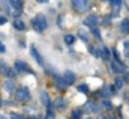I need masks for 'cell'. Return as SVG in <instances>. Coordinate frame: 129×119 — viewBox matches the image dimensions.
Returning <instances> with one entry per match:
<instances>
[{
    "mask_svg": "<svg viewBox=\"0 0 129 119\" xmlns=\"http://www.w3.org/2000/svg\"><path fill=\"white\" fill-rule=\"evenodd\" d=\"M80 116H81V112L77 109V110H74V112H72V116H71V119H81Z\"/></svg>",
    "mask_w": 129,
    "mask_h": 119,
    "instance_id": "obj_20",
    "label": "cell"
},
{
    "mask_svg": "<svg viewBox=\"0 0 129 119\" xmlns=\"http://www.w3.org/2000/svg\"><path fill=\"white\" fill-rule=\"evenodd\" d=\"M0 119H6V118H5V116H3V115H0Z\"/></svg>",
    "mask_w": 129,
    "mask_h": 119,
    "instance_id": "obj_33",
    "label": "cell"
},
{
    "mask_svg": "<svg viewBox=\"0 0 129 119\" xmlns=\"http://www.w3.org/2000/svg\"><path fill=\"white\" fill-rule=\"evenodd\" d=\"M5 23H6V17H2L0 15V26H3Z\"/></svg>",
    "mask_w": 129,
    "mask_h": 119,
    "instance_id": "obj_29",
    "label": "cell"
},
{
    "mask_svg": "<svg viewBox=\"0 0 129 119\" xmlns=\"http://www.w3.org/2000/svg\"><path fill=\"white\" fill-rule=\"evenodd\" d=\"M111 71H113L114 74H119V72H122V71H123V68H120L117 62H111Z\"/></svg>",
    "mask_w": 129,
    "mask_h": 119,
    "instance_id": "obj_10",
    "label": "cell"
},
{
    "mask_svg": "<svg viewBox=\"0 0 129 119\" xmlns=\"http://www.w3.org/2000/svg\"><path fill=\"white\" fill-rule=\"evenodd\" d=\"M123 47H125V50H126V51L129 53V42H128V41H126V42L123 44Z\"/></svg>",
    "mask_w": 129,
    "mask_h": 119,
    "instance_id": "obj_31",
    "label": "cell"
},
{
    "mask_svg": "<svg viewBox=\"0 0 129 119\" xmlns=\"http://www.w3.org/2000/svg\"><path fill=\"white\" fill-rule=\"evenodd\" d=\"M32 26L35 27L36 32H39V33H42L44 30L48 27V23H47V18L42 15V14H39V15H36L35 18L32 20Z\"/></svg>",
    "mask_w": 129,
    "mask_h": 119,
    "instance_id": "obj_1",
    "label": "cell"
},
{
    "mask_svg": "<svg viewBox=\"0 0 129 119\" xmlns=\"http://www.w3.org/2000/svg\"><path fill=\"white\" fill-rule=\"evenodd\" d=\"M64 42H66L68 45H72V44L75 42V36H72V35H64Z\"/></svg>",
    "mask_w": 129,
    "mask_h": 119,
    "instance_id": "obj_13",
    "label": "cell"
},
{
    "mask_svg": "<svg viewBox=\"0 0 129 119\" xmlns=\"http://www.w3.org/2000/svg\"><path fill=\"white\" fill-rule=\"evenodd\" d=\"M14 27L17 30H24L26 26H24V21H23V20H18V18H17V20L14 21Z\"/></svg>",
    "mask_w": 129,
    "mask_h": 119,
    "instance_id": "obj_9",
    "label": "cell"
},
{
    "mask_svg": "<svg viewBox=\"0 0 129 119\" xmlns=\"http://www.w3.org/2000/svg\"><path fill=\"white\" fill-rule=\"evenodd\" d=\"M92 33H93V35H95V36H96L98 39H99V41H101V35H99V30H98V29H92Z\"/></svg>",
    "mask_w": 129,
    "mask_h": 119,
    "instance_id": "obj_25",
    "label": "cell"
},
{
    "mask_svg": "<svg viewBox=\"0 0 129 119\" xmlns=\"http://www.w3.org/2000/svg\"><path fill=\"white\" fill-rule=\"evenodd\" d=\"M102 104H104V107H105L107 110H110V109H111V103H110V101H104Z\"/></svg>",
    "mask_w": 129,
    "mask_h": 119,
    "instance_id": "obj_26",
    "label": "cell"
},
{
    "mask_svg": "<svg viewBox=\"0 0 129 119\" xmlns=\"http://www.w3.org/2000/svg\"><path fill=\"white\" fill-rule=\"evenodd\" d=\"M0 106H2V100H0Z\"/></svg>",
    "mask_w": 129,
    "mask_h": 119,
    "instance_id": "obj_34",
    "label": "cell"
},
{
    "mask_svg": "<svg viewBox=\"0 0 129 119\" xmlns=\"http://www.w3.org/2000/svg\"><path fill=\"white\" fill-rule=\"evenodd\" d=\"M11 119H23V116H20V115H17V113H12V115H11Z\"/></svg>",
    "mask_w": 129,
    "mask_h": 119,
    "instance_id": "obj_28",
    "label": "cell"
},
{
    "mask_svg": "<svg viewBox=\"0 0 129 119\" xmlns=\"http://www.w3.org/2000/svg\"><path fill=\"white\" fill-rule=\"evenodd\" d=\"M9 14H11V15H14V17H18V15L21 14V9H18V8H12V6H11Z\"/></svg>",
    "mask_w": 129,
    "mask_h": 119,
    "instance_id": "obj_17",
    "label": "cell"
},
{
    "mask_svg": "<svg viewBox=\"0 0 129 119\" xmlns=\"http://www.w3.org/2000/svg\"><path fill=\"white\" fill-rule=\"evenodd\" d=\"M86 110H89V112H95V110H98V107L92 103V101H87V103H86Z\"/></svg>",
    "mask_w": 129,
    "mask_h": 119,
    "instance_id": "obj_14",
    "label": "cell"
},
{
    "mask_svg": "<svg viewBox=\"0 0 129 119\" xmlns=\"http://www.w3.org/2000/svg\"><path fill=\"white\" fill-rule=\"evenodd\" d=\"M98 23H99V18H98L96 15H89V17L84 20V24L89 26V27H92V29H95V26H96Z\"/></svg>",
    "mask_w": 129,
    "mask_h": 119,
    "instance_id": "obj_4",
    "label": "cell"
},
{
    "mask_svg": "<svg viewBox=\"0 0 129 119\" xmlns=\"http://www.w3.org/2000/svg\"><path fill=\"white\" fill-rule=\"evenodd\" d=\"M9 6H12V8H18V9H21V6H23V3H21V2H18V0H11V2H9Z\"/></svg>",
    "mask_w": 129,
    "mask_h": 119,
    "instance_id": "obj_16",
    "label": "cell"
},
{
    "mask_svg": "<svg viewBox=\"0 0 129 119\" xmlns=\"http://www.w3.org/2000/svg\"><path fill=\"white\" fill-rule=\"evenodd\" d=\"M5 51H6V48H5V45L0 42V53H5Z\"/></svg>",
    "mask_w": 129,
    "mask_h": 119,
    "instance_id": "obj_30",
    "label": "cell"
},
{
    "mask_svg": "<svg viewBox=\"0 0 129 119\" xmlns=\"http://www.w3.org/2000/svg\"><path fill=\"white\" fill-rule=\"evenodd\" d=\"M6 74H8V77H14V75H15V71H12V69H8V71H6Z\"/></svg>",
    "mask_w": 129,
    "mask_h": 119,
    "instance_id": "obj_27",
    "label": "cell"
},
{
    "mask_svg": "<svg viewBox=\"0 0 129 119\" xmlns=\"http://www.w3.org/2000/svg\"><path fill=\"white\" fill-rule=\"evenodd\" d=\"M63 80H64V83H66V86H68V85H72V83L75 82V74L71 72V71H64Z\"/></svg>",
    "mask_w": 129,
    "mask_h": 119,
    "instance_id": "obj_5",
    "label": "cell"
},
{
    "mask_svg": "<svg viewBox=\"0 0 129 119\" xmlns=\"http://www.w3.org/2000/svg\"><path fill=\"white\" fill-rule=\"evenodd\" d=\"M30 54H32V56H33V59L36 60V62H38L39 65H44V59L41 57V54L38 53V50H36L35 47H30Z\"/></svg>",
    "mask_w": 129,
    "mask_h": 119,
    "instance_id": "obj_6",
    "label": "cell"
},
{
    "mask_svg": "<svg viewBox=\"0 0 129 119\" xmlns=\"http://www.w3.org/2000/svg\"><path fill=\"white\" fill-rule=\"evenodd\" d=\"M72 8H74L77 12H83V11H87L89 3H87L86 0H72Z\"/></svg>",
    "mask_w": 129,
    "mask_h": 119,
    "instance_id": "obj_3",
    "label": "cell"
},
{
    "mask_svg": "<svg viewBox=\"0 0 129 119\" xmlns=\"http://www.w3.org/2000/svg\"><path fill=\"white\" fill-rule=\"evenodd\" d=\"M15 100L18 103H26L30 100V92L27 88H20V89L15 92Z\"/></svg>",
    "mask_w": 129,
    "mask_h": 119,
    "instance_id": "obj_2",
    "label": "cell"
},
{
    "mask_svg": "<svg viewBox=\"0 0 129 119\" xmlns=\"http://www.w3.org/2000/svg\"><path fill=\"white\" fill-rule=\"evenodd\" d=\"M45 119H54V112L53 110H48L47 115H45Z\"/></svg>",
    "mask_w": 129,
    "mask_h": 119,
    "instance_id": "obj_23",
    "label": "cell"
},
{
    "mask_svg": "<svg viewBox=\"0 0 129 119\" xmlns=\"http://www.w3.org/2000/svg\"><path fill=\"white\" fill-rule=\"evenodd\" d=\"M39 96H41V103H42V106H45V107H50V106H51V101H50V98H48V95H47L45 90H42Z\"/></svg>",
    "mask_w": 129,
    "mask_h": 119,
    "instance_id": "obj_7",
    "label": "cell"
},
{
    "mask_svg": "<svg viewBox=\"0 0 129 119\" xmlns=\"http://www.w3.org/2000/svg\"><path fill=\"white\" fill-rule=\"evenodd\" d=\"M128 104H129V98H128Z\"/></svg>",
    "mask_w": 129,
    "mask_h": 119,
    "instance_id": "obj_36",
    "label": "cell"
},
{
    "mask_svg": "<svg viewBox=\"0 0 129 119\" xmlns=\"http://www.w3.org/2000/svg\"><path fill=\"white\" fill-rule=\"evenodd\" d=\"M101 50H102V59H105V60L110 59V50L107 47H102Z\"/></svg>",
    "mask_w": 129,
    "mask_h": 119,
    "instance_id": "obj_15",
    "label": "cell"
},
{
    "mask_svg": "<svg viewBox=\"0 0 129 119\" xmlns=\"http://www.w3.org/2000/svg\"><path fill=\"white\" fill-rule=\"evenodd\" d=\"M108 21H110V17H105L104 18V24H108Z\"/></svg>",
    "mask_w": 129,
    "mask_h": 119,
    "instance_id": "obj_32",
    "label": "cell"
},
{
    "mask_svg": "<svg viewBox=\"0 0 129 119\" xmlns=\"http://www.w3.org/2000/svg\"><path fill=\"white\" fill-rule=\"evenodd\" d=\"M122 86H123V78L117 77V78H116V88H119V89H120Z\"/></svg>",
    "mask_w": 129,
    "mask_h": 119,
    "instance_id": "obj_22",
    "label": "cell"
},
{
    "mask_svg": "<svg viewBox=\"0 0 129 119\" xmlns=\"http://www.w3.org/2000/svg\"><path fill=\"white\" fill-rule=\"evenodd\" d=\"M78 36H80L81 39H84V41H87V35H86V33H84L83 30H80V32H78Z\"/></svg>",
    "mask_w": 129,
    "mask_h": 119,
    "instance_id": "obj_24",
    "label": "cell"
},
{
    "mask_svg": "<svg viewBox=\"0 0 129 119\" xmlns=\"http://www.w3.org/2000/svg\"><path fill=\"white\" fill-rule=\"evenodd\" d=\"M54 106H56L57 109H60V110H62V109H64V100L62 98V96H60V98H57V100L54 101Z\"/></svg>",
    "mask_w": 129,
    "mask_h": 119,
    "instance_id": "obj_12",
    "label": "cell"
},
{
    "mask_svg": "<svg viewBox=\"0 0 129 119\" xmlns=\"http://www.w3.org/2000/svg\"><path fill=\"white\" fill-rule=\"evenodd\" d=\"M86 119H92V118H86Z\"/></svg>",
    "mask_w": 129,
    "mask_h": 119,
    "instance_id": "obj_35",
    "label": "cell"
},
{
    "mask_svg": "<svg viewBox=\"0 0 129 119\" xmlns=\"http://www.w3.org/2000/svg\"><path fill=\"white\" fill-rule=\"evenodd\" d=\"M56 85H57V86H60V88H64V86H66V83H64L63 77H56Z\"/></svg>",
    "mask_w": 129,
    "mask_h": 119,
    "instance_id": "obj_18",
    "label": "cell"
},
{
    "mask_svg": "<svg viewBox=\"0 0 129 119\" xmlns=\"http://www.w3.org/2000/svg\"><path fill=\"white\" fill-rule=\"evenodd\" d=\"M15 68H17L18 71H26V72H29L27 65H26L24 62H21V60H17V62H15Z\"/></svg>",
    "mask_w": 129,
    "mask_h": 119,
    "instance_id": "obj_8",
    "label": "cell"
},
{
    "mask_svg": "<svg viewBox=\"0 0 129 119\" xmlns=\"http://www.w3.org/2000/svg\"><path fill=\"white\" fill-rule=\"evenodd\" d=\"M5 89L6 90H12L14 89V85H12L11 80H6V82H5Z\"/></svg>",
    "mask_w": 129,
    "mask_h": 119,
    "instance_id": "obj_21",
    "label": "cell"
},
{
    "mask_svg": "<svg viewBox=\"0 0 129 119\" xmlns=\"http://www.w3.org/2000/svg\"><path fill=\"white\" fill-rule=\"evenodd\" d=\"M120 29L123 33H129V20H123L120 24Z\"/></svg>",
    "mask_w": 129,
    "mask_h": 119,
    "instance_id": "obj_11",
    "label": "cell"
},
{
    "mask_svg": "<svg viewBox=\"0 0 129 119\" xmlns=\"http://www.w3.org/2000/svg\"><path fill=\"white\" fill-rule=\"evenodd\" d=\"M78 92L87 93V92H89V86H87V85H80V86H78Z\"/></svg>",
    "mask_w": 129,
    "mask_h": 119,
    "instance_id": "obj_19",
    "label": "cell"
}]
</instances>
